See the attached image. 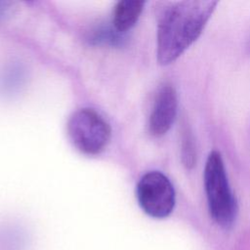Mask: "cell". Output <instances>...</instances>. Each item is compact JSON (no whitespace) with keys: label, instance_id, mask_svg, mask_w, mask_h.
Wrapping results in <instances>:
<instances>
[{"label":"cell","instance_id":"1","mask_svg":"<svg viewBox=\"0 0 250 250\" xmlns=\"http://www.w3.org/2000/svg\"><path fill=\"white\" fill-rule=\"evenodd\" d=\"M218 1L185 0L168 3L157 19L156 56L160 64L175 62L202 33Z\"/></svg>","mask_w":250,"mask_h":250},{"label":"cell","instance_id":"2","mask_svg":"<svg viewBox=\"0 0 250 250\" xmlns=\"http://www.w3.org/2000/svg\"><path fill=\"white\" fill-rule=\"evenodd\" d=\"M203 178L208 210L212 220L224 229H230L235 223L238 206L219 151L213 150L209 153Z\"/></svg>","mask_w":250,"mask_h":250},{"label":"cell","instance_id":"3","mask_svg":"<svg viewBox=\"0 0 250 250\" xmlns=\"http://www.w3.org/2000/svg\"><path fill=\"white\" fill-rule=\"evenodd\" d=\"M66 128L73 146L86 155L101 153L111 137L109 124L93 108H80L73 112Z\"/></svg>","mask_w":250,"mask_h":250},{"label":"cell","instance_id":"4","mask_svg":"<svg viewBox=\"0 0 250 250\" xmlns=\"http://www.w3.org/2000/svg\"><path fill=\"white\" fill-rule=\"evenodd\" d=\"M137 199L143 211L155 219L168 217L176 204V193L170 180L159 171H149L139 181Z\"/></svg>","mask_w":250,"mask_h":250},{"label":"cell","instance_id":"5","mask_svg":"<svg viewBox=\"0 0 250 250\" xmlns=\"http://www.w3.org/2000/svg\"><path fill=\"white\" fill-rule=\"evenodd\" d=\"M178 109V98L174 87L162 85L156 93L148 119V131L154 137L165 135L173 125Z\"/></svg>","mask_w":250,"mask_h":250},{"label":"cell","instance_id":"6","mask_svg":"<svg viewBox=\"0 0 250 250\" xmlns=\"http://www.w3.org/2000/svg\"><path fill=\"white\" fill-rule=\"evenodd\" d=\"M145 2L140 0L119 1L113 10L112 23L117 31L124 32L131 29L139 20Z\"/></svg>","mask_w":250,"mask_h":250},{"label":"cell","instance_id":"7","mask_svg":"<svg viewBox=\"0 0 250 250\" xmlns=\"http://www.w3.org/2000/svg\"><path fill=\"white\" fill-rule=\"evenodd\" d=\"M182 160L186 168L190 169L196 162V151L191 134L186 130L182 140Z\"/></svg>","mask_w":250,"mask_h":250}]
</instances>
